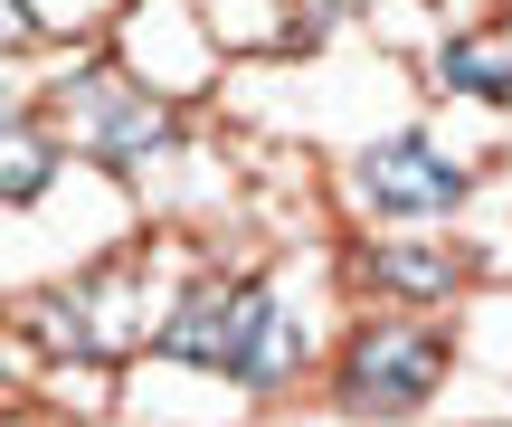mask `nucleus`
Returning a JSON list of instances; mask_svg holds the SVG:
<instances>
[{"label":"nucleus","mask_w":512,"mask_h":427,"mask_svg":"<svg viewBox=\"0 0 512 427\" xmlns=\"http://www.w3.org/2000/svg\"><path fill=\"white\" fill-rule=\"evenodd\" d=\"M162 352L200 361V371H228L238 390H275L294 371V323L275 314L266 285H190L162 314Z\"/></svg>","instance_id":"obj_1"},{"label":"nucleus","mask_w":512,"mask_h":427,"mask_svg":"<svg viewBox=\"0 0 512 427\" xmlns=\"http://www.w3.org/2000/svg\"><path fill=\"white\" fill-rule=\"evenodd\" d=\"M57 114H67V133H76V143H86V152H95L105 171H143L152 152H171V143H181L171 105L133 95L124 76H105V67L67 76V86H57Z\"/></svg>","instance_id":"obj_2"},{"label":"nucleus","mask_w":512,"mask_h":427,"mask_svg":"<svg viewBox=\"0 0 512 427\" xmlns=\"http://www.w3.org/2000/svg\"><path fill=\"white\" fill-rule=\"evenodd\" d=\"M361 190H370V209H456L465 200V171L437 162L427 133H389V143L361 152Z\"/></svg>","instance_id":"obj_4"},{"label":"nucleus","mask_w":512,"mask_h":427,"mask_svg":"<svg viewBox=\"0 0 512 427\" xmlns=\"http://www.w3.org/2000/svg\"><path fill=\"white\" fill-rule=\"evenodd\" d=\"M437 76H446L456 95H484V105H512V67H494V57H484V48H465V38H456V48L437 57Z\"/></svg>","instance_id":"obj_6"},{"label":"nucleus","mask_w":512,"mask_h":427,"mask_svg":"<svg viewBox=\"0 0 512 427\" xmlns=\"http://www.w3.org/2000/svg\"><path fill=\"white\" fill-rule=\"evenodd\" d=\"M370 276H380L389 295H408V304H437L465 266L446 257V247H380V257H370Z\"/></svg>","instance_id":"obj_5"},{"label":"nucleus","mask_w":512,"mask_h":427,"mask_svg":"<svg viewBox=\"0 0 512 427\" xmlns=\"http://www.w3.org/2000/svg\"><path fill=\"white\" fill-rule=\"evenodd\" d=\"M48 171H57V152H48V133H29V124H19V133H10V162H0V181H10V200L29 209L38 190H48Z\"/></svg>","instance_id":"obj_7"},{"label":"nucleus","mask_w":512,"mask_h":427,"mask_svg":"<svg viewBox=\"0 0 512 427\" xmlns=\"http://www.w3.org/2000/svg\"><path fill=\"white\" fill-rule=\"evenodd\" d=\"M437 380H446V342L437 333H361L342 352V409L408 418V409H427Z\"/></svg>","instance_id":"obj_3"}]
</instances>
